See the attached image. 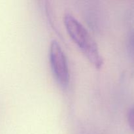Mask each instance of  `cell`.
<instances>
[{"mask_svg":"<svg viewBox=\"0 0 134 134\" xmlns=\"http://www.w3.org/2000/svg\"><path fill=\"white\" fill-rule=\"evenodd\" d=\"M64 23L69 36L85 57L96 69L102 68L103 60L98 44L83 25L69 13L64 15Z\"/></svg>","mask_w":134,"mask_h":134,"instance_id":"1","label":"cell"},{"mask_svg":"<svg viewBox=\"0 0 134 134\" xmlns=\"http://www.w3.org/2000/svg\"><path fill=\"white\" fill-rule=\"evenodd\" d=\"M49 60L56 81L62 87L68 86L70 80L68 61L63 49L56 41H52L50 45Z\"/></svg>","mask_w":134,"mask_h":134,"instance_id":"2","label":"cell"},{"mask_svg":"<svg viewBox=\"0 0 134 134\" xmlns=\"http://www.w3.org/2000/svg\"><path fill=\"white\" fill-rule=\"evenodd\" d=\"M127 49L130 56L134 61V30L130 34L127 41Z\"/></svg>","mask_w":134,"mask_h":134,"instance_id":"3","label":"cell"},{"mask_svg":"<svg viewBox=\"0 0 134 134\" xmlns=\"http://www.w3.org/2000/svg\"><path fill=\"white\" fill-rule=\"evenodd\" d=\"M128 122L129 126L134 132V106L129 110L128 113Z\"/></svg>","mask_w":134,"mask_h":134,"instance_id":"4","label":"cell"}]
</instances>
